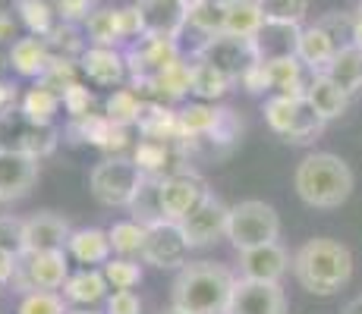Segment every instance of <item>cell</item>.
<instances>
[{"mask_svg":"<svg viewBox=\"0 0 362 314\" xmlns=\"http://www.w3.org/2000/svg\"><path fill=\"white\" fill-rule=\"evenodd\" d=\"M236 277L214 261H189L180 267L170 289V308L183 314H227Z\"/></svg>","mask_w":362,"mask_h":314,"instance_id":"cell-1","label":"cell"},{"mask_svg":"<svg viewBox=\"0 0 362 314\" xmlns=\"http://www.w3.org/2000/svg\"><path fill=\"white\" fill-rule=\"evenodd\" d=\"M293 270L296 283L303 286L309 296H318V298H328L334 292H340L353 277V255L344 242L337 239H309L296 248L293 255Z\"/></svg>","mask_w":362,"mask_h":314,"instance_id":"cell-2","label":"cell"},{"mask_svg":"<svg viewBox=\"0 0 362 314\" xmlns=\"http://www.w3.org/2000/svg\"><path fill=\"white\" fill-rule=\"evenodd\" d=\"M353 186H356V176H353L350 164L331 151L305 155L293 173V188L303 198V205L318 207V211L340 207L353 195Z\"/></svg>","mask_w":362,"mask_h":314,"instance_id":"cell-3","label":"cell"},{"mask_svg":"<svg viewBox=\"0 0 362 314\" xmlns=\"http://www.w3.org/2000/svg\"><path fill=\"white\" fill-rule=\"evenodd\" d=\"M227 239L233 242L236 251H249L268 246V242L281 239V217L268 201L249 198L230 207V217H227Z\"/></svg>","mask_w":362,"mask_h":314,"instance_id":"cell-4","label":"cell"},{"mask_svg":"<svg viewBox=\"0 0 362 314\" xmlns=\"http://www.w3.org/2000/svg\"><path fill=\"white\" fill-rule=\"evenodd\" d=\"M264 123L271 126V132L293 145H305L312 138L322 135L325 129V120L315 114L305 97H284V95H274L264 101Z\"/></svg>","mask_w":362,"mask_h":314,"instance_id":"cell-5","label":"cell"},{"mask_svg":"<svg viewBox=\"0 0 362 314\" xmlns=\"http://www.w3.org/2000/svg\"><path fill=\"white\" fill-rule=\"evenodd\" d=\"M142 183L145 176L132 164V157H104L101 164H95L92 176H88L95 201L104 207H129Z\"/></svg>","mask_w":362,"mask_h":314,"instance_id":"cell-6","label":"cell"},{"mask_svg":"<svg viewBox=\"0 0 362 314\" xmlns=\"http://www.w3.org/2000/svg\"><path fill=\"white\" fill-rule=\"evenodd\" d=\"M60 132L54 126H35L32 120H25L19 114V107L0 114V151H13V155H25V157H47L57 151Z\"/></svg>","mask_w":362,"mask_h":314,"instance_id":"cell-7","label":"cell"},{"mask_svg":"<svg viewBox=\"0 0 362 314\" xmlns=\"http://www.w3.org/2000/svg\"><path fill=\"white\" fill-rule=\"evenodd\" d=\"M69 277V255L66 251H23L19 255V267L13 277V289L29 296V292L47 289L57 292L64 289Z\"/></svg>","mask_w":362,"mask_h":314,"instance_id":"cell-8","label":"cell"},{"mask_svg":"<svg viewBox=\"0 0 362 314\" xmlns=\"http://www.w3.org/2000/svg\"><path fill=\"white\" fill-rule=\"evenodd\" d=\"M196 60L214 66L218 73H224L230 82H240V76L246 73L252 63H259L255 44L249 38H233V35H214L205 38L196 51Z\"/></svg>","mask_w":362,"mask_h":314,"instance_id":"cell-9","label":"cell"},{"mask_svg":"<svg viewBox=\"0 0 362 314\" xmlns=\"http://www.w3.org/2000/svg\"><path fill=\"white\" fill-rule=\"evenodd\" d=\"M177 60H180V44L173 38H161V35H142L127 47V69L132 85L155 79L158 73H164Z\"/></svg>","mask_w":362,"mask_h":314,"instance_id":"cell-10","label":"cell"},{"mask_svg":"<svg viewBox=\"0 0 362 314\" xmlns=\"http://www.w3.org/2000/svg\"><path fill=\"white\" fill-rule=\"evenodd\" d=\"M142 258L148 264H155V267H161V270L186 267V264H189V242H186L183 227L173 223V220L151 223L148 233H145Z\"/></svg>","mask_w":362,"mask_h":314,"instance_id":"cell-11","label":"cell"},{"mask_svg":"<svg viewBox=\"0 0 362 314\" xmlns=\"http://www.w3.org/2000/svg\"><path fill=\"white\" fill-rule=\"evenodd\" d=\"M208 183L192 170H180L173 176L161 179V207H164V220H186L192 211L208 198Z\"/></svg>","mask_w":362,"mask_h":314,"instance_id":"cell-12","label":"cell"},{"mask_svg":"<svg viewBox=\"0 0 362 314\" xmlns=\"http://www.w3.org/2000/svg\"><path fill=\"white\" fill-rule=\"evenodd\" d=\"M69 138L92 145L107 157H123V151L129 148V129L107 120L104 114H88L82 120H69Z\"/></svg>","mask_w":362,"mask_h":314,"instance_id":"cell-13","label":"cell"},{"mask_svg":"<svg viewBox=\"0 0 362 314\" xmlns=\"http://www.w3.org/2000/svg\"><path fill=\"white\" fill-rule=\"evenodd\" d=\"M227 314H287V296L281 283H255L236 280Z\"/></svg>","mask_w":362,"mask_h":314,"instance_id":"cell-14","label":"cell"},{"mask_svg":"<svg viewBox=\"0 0 362 314\" xmlns=\"http://www.w3.org/2000/svg\"><path fill=\"white\" fill-rule=\"evenodd\" d=\"M227 217H230V207L221 198L208 195L189 217L180 220L189 248H205V246H211V242H218L221 236H227Z\"/></svg>","mask_w":362,"mask_h":314,"instance_id":"cell-15","label":"cell"},{"mask_svg":"<svg viewBox=\"0 0 362 314\" xmlns=\"http://www.w3.org/2000/svg\"><path fill=\"white\" fill-rule=\"evenodd\" d=\"M186 145L177 142H158V138H142V142L132 148V164L142 170V176H173V173L186 170Z\"/></svg>","mask_w":362,"mask_h":314,"instance_id":"cell-16","label":"cell"},{"mask_svg":"<svg viewBox=\"0 0 362 314\" xmlns=\"http://www.w3.org/2000/svg\"><path fill=\"white\" fill-rule=\"evenodd\" d=\"M293 258L281 242H268V246L240 251V274L243 280H255V283H281L284 274L290 270Z\"/></svg>","mask_w":362,"mask_h":314,"instance_id":"cell-17","label":"cell"},{"mask_svg":"<svg viewBox=\"0 0 362 314\" xmlns=\"http://www.w3.org/2000/svg\"><path fill=\"white\" fill-rule=\"evenodd\" d=\"M69 233L73 227L66 217L54 211H38L23 220V251H66Z\"/></svg>","mask_w":362,"mask_h":314,"instance_id":"cell-18","label":"cell"},{"mask_svg":"<svg viewBox=\"0 0 362 314\" xmlns=\"http://www.w3.org/2000/svg\"><path fill=\"white\" fill-rule=\"evenodd\" d=\"M132 88H136V92L142 95L145 101H151V104H167V107H170L173 101H180V97L192 95V63H186L183 57H180L177 63H170L164 73H158L155 79L136 82Z\"/></svg>","mask_w":362,"mask_h":314,"instance_id":"cell-19","label":"cell"},{"mask_svg":"<svg viewBox=\"0 0 362 314\" xmlns=\"http://www.w3.org/2000/svg\"><path fill=\"white\" fill-rule=\"evenodd\" d=\"M79 69H82V76H86L92 85H101V88L123 85V79L129 76L127 54L117 51V47H101V44H92V47L82 51Z\"/></svg>","mask_w":362,"mask_h":314,"instance_id":"cell-20","label":"cell"},{"mask_svg":"<svg viewBox=\"0 0 362 314\" xmlns=\"http://www.w3.org/2000/svg\"><path fill=\"white\" fill-rule=\"evenodd\" d=\"M38 183V160L13 151H0V205L19 201Z\"/></svg>","mask_w":362,"mask_h":314,"instance_id":"cell-21","label":"cell"},{"mask_svg":"<svg viewBox=\"0 0 362 314\" xmlns=\"http://www.w3.org/2000/svg\"><path fill=\"white\" fill-rule=\"evenodd\" d=\"M142 13L145 35H161L177 41L186 29V4L183 0H136Z\"/></svg>","mask_w":362,"mask_h":314,"instance_id":"cell-22","label":"cell"},{"mask_svg":"<svg viewBox=\"0 0 362 314\" xmlns=\"http://www.w3.org/2000/svg\"><path fill=\"white\" fill-rule=\"evenodd\" d=\"M66 255L73 258L76 264L82 267H104L114 255L110 248V236L107 229H98V227H82V229H73L69 233V242H66Z\"/></svg>","mask_w":362,"mask_h":314,"instance_id":"cell-23","label":"cell"},{"mask_svg":"<svg viewBox=\"0 0 362 314\" xmlns=\"http://www.w3.org/2000/svg\"><path fill=\"white\" fill-rule=\"evenodd\" d=\"M264 73H268V85L274 95L284 97H305L312 73L303 66L299 57H277V60H262Z\"/></svg>","mask_w":362,"mask_h":314,"instance_id":"cell-24","label":"cell"},{"mask_svg":"<svg viewBox=\"0 0 362 314\" xmlns=\"http://www.w3.org/2000/svg\"><path fill=\"white\" fill-rule=\"evenodd\" d=\"M107 289H110V283H107V277H104V270L82 267V270H76V274L66 277L64 298L73 305H79V308H95V305L110 296Z\"/></svg>","mask_w":362,"mask_h":314,"instance_id":"cell-25","label":"cell"},{"mask_svg":"<svg viewBox=\"0 0 362 314\" xmlns=\"http://www.w3.org/2000/svg\"><path fill=\"white\" fill-rule=\"evenodd\" d=\"M299 25L287 23H268L259 29V35L252 38L255 54L259 60H277V57H296V44H299Z\"/></svg>","mask_w":362,"mask_h":314,"instance_id":"cell-26","label":"cell"},{"mask_svg":"<svg viewBox=\"0 0 362 314\" xmlns=\"http://www.w3.org/2000/svg\"><path fill=\"white\" fill-rule=\"evenodd\" d=\"M337 41L331 38L328 32L322 29V25H309V29L299 32V44H296V57L303 60V66L309 69L312 76L315 73H325L328 69V63L334 60V54H337Z\"/></svg>","mask_w":362,"mask_h":314,"instance_id":"cell-27","label":"cell"},{"mask_svg":"<svg viewBox=\"0 0 362 314\" xmlns=\"http://www.w3.org/2000/svg\"><path fill=\"white\" fill-rule=\"evenodd\" d=\"M305 101L315 107V114L322 116L325 123L328 120H337V116L346 114V107H350V95L344 92V88L337 85V82H331L325 73H315L309 79V88H305Z\"/></svg>","mask_w":362,"mask_h":314,"instance_id":"cell-28","label":"cell"},{"mask_svg":"<svg viewBox=\"0 0 362 314\" xmlns=\"http://www.w3.org/2000/svg\"><path fill=\"white\" fill-rule=\"evenodd\" d=\"M10 66L16 69L23 79H41V73L47 69V63L54 60L51 47L45 44V38H35V35H25V38H16L10 47Z\"/></svg>","mask_w":362,"mask_h":314,"instance_id":"cell-29","label":"cell"},{"mask_svg":"<svg viewBox=\"0 0 362 314\" xmlns=\"http://www.w3.org/2000/svg\"><path fill=\"white\" fill-rule=\"evenodd\" d=\"M264 25L259 0H227L224 4V35L252 41Z\"/></svg>","mask_w":362,"mask_h":314,"instance_id":"cell-30","label":"cell"},{"mask_svg":"<svg viewBox=\"0 0 362 314\" xmlns=\"http://www.w3.org/2000/svg\"><path fill=\"white\" fill-rule=\"evenodd\" d=\"M325 76H328L331 82H337L346 95H356L362 88V47H356V44L337 47V54H334V60L328 63Z\"/></svg>","mask_w":362,"mask_h":314,"instance_id":"cell-31","label":"cell"},{"mask_svg":"<svg viewBox=\"0 0 362 314\" xmlns=\"http://www.w3.org/2000/svg\"><path fill=\"white\" fill-rule=\"evenodd\" d=\"M82 25H86V35L92 44H101V47L127 44L123 41V25H120V6H98Z\"/></svg>","mask_w":362,"mask_h":314,"instance_id":"cell-32","label":"cell"},{"mask_svg":"<svg viewBox=\"0 0 362 314\" xmlns=\"http://www.w3.org/2000/svg\"><path fill=\"white\" fill-rule=\"evenodd\" d=\"M186 25L202 38L224 35V0H189L186 4Z\"/></svg>","mask_w":362,"mask_h":314,"instance_id":"cell-33","label":"cell"},{"mask_svg":"<svg viewBox=\"0 0 362 314\" xmlns=\"http://www.w3.org/2000/svg\"><path fill=\"white\" fill-rule=\"evenodd\" d=\"M60 104H64L60 95H54L51 88H45V85H35L19 97V114H23L25 120H32L35 126H54Z\"/></svg>","mask_w":362,"mask_h":314,"instance_id":"cell-34","label":"cell"},{"mask_svg":"<svg viewBox=\"0 0 362 314\" xmlns=\"http://www.w3.org/2000/svg\"><path fill=\"white\" fill-rule=\"evenodd\" d=\"M13 13L35 38H47V32L60 23L51 0H13Z\"/></svg>","mask_w":362,"mask_h":314,"instance_id":"cell-35","label":"cell"},{"mask_svg":"<svg viewBox=\"0 0 362 314\" xmlns=\"http://www.w3.org/2000/svg\"><path fill=\"white\" fill-rule=\"evenodd\" d=\"M145 110V97L136 92V88H114V92L107 95V101H104V116L120 126H136L139 116H142Z\"/></svg>","mask_w":362,"mask_h":314,"instance_id":"cell-36","label":"cell"},{"mask_svg":"<svg viewBox=\"0 0 362 314\" xmlns=\"http://www.w3.org/2000/svg\"><path fill=\"white\" fill-rule=\"evenodd\" d=\"M132 220L142 223V227H151V223H161L164 220V207H161V179L158 176H145L142 188L136 192L129 205Z\"/></svg>","mask_w":362,"mask_h":314,"instance_id":"cell-37","label":"cell"},{"mask_svg":"<svg viewBox=\"0 0 362 314\" xmlns=\"http://www.w3.org/2000/svg\"><path fill=\"white\" fill-rule=\"evenodd\" d=\"M230 85L233 82L227 79L224 73H218L214 66H208V63H202V60L192 63V95H196L199 101L214 104L218 97H224L230 92Z\"/></svg>","mask_w":362,"mask_h":314,"instance_id":"cell-38","label":"cell"},{"mask_svg":"<svg viewBox=\"0 0 362 314\" xmlns=\"http://www.w3.org/2000/svg\"><path fill=\"white\" fill-rule=\"evenodd\" d=\"M145 233H148V227H142V223H136V220H120V223H114V227L107 229L114 255H120V258H136V255H142V248H145Z\"/></svg>","mask_w":362,"mask_h":314,"instance_id":"cell-39","label":"cell"},{"mask_svg":"<svg viewBox=\"0 0 362 314\" xmlns=\"http://www.w3.org/2000/svg\"><path fill=\"white\" fill-rule=\"evenodd\" d=\"M45 44L51 47L54 57H64V60H79L82 51H86V41H82V35L76 32L73 23H57L47 32Z\"/></svg>","mask_w":362,"mask_h":314,"instance_id":"cell-40","label":"cell"},{"mask_svg":"<svg viewBox=\"0 0 362 314\" xmlns=\"http://www.w3.org/2000/svg\"><path fill=\"white\" fill-rule=\"evenodd\" d=\"M82 69H79V60H64V57H54L51 63H47V69L41 73L38 85L51 88L54 95H64L66 88H73L76 82H79Z\"/></svg>","mask_w":362,"mask_h":314,"instance_id":"cell-41","label":"cell"},{"mask_svg":"<svg viewBox=\"0 0 362 314\" xmlns=\"http://www.w3.org/2000/svg\"><path fill=\"white\" fill-rule=\"evenodd\" d=\"M259 6L268 23L287 25H303L305 13H309V0H259Z\"/></svg>","mask_w":362,"mask_h":314,"instance_id":"cell-42","label":"cell"},{"mask_svg":"<svg viewBox=\"0 0 362 314\" xmlns=\"http://www.w3.org/2000/svg\"><path fill=\"white\" fill-rule=\"evenodd\" d=\"M104 277H107L110 289H136L139 283H142V267H139V261H132V258H110L107 264H104Z\"/></svg>","mask_w":362,"mask_h":314,"instance_id":"cell-43","label":"cell"},{"mask_svg":"<svg viewBox=\"0 0 362 314\" xmlns=\"http://www.w3.org/2000/svg\"><path fill=\"white\" fill-rule=\"evenodd\" d=\"M16 314H69V308H66L64 292L38 289V292H29V296H23V302H19Z\"/></svg>","mask_w":362,"mask_h":314,"instance_id":"cell-44","label":"cell"},{"mask_svg":"<svg viewBox=\"0 0 362 314\" xmlns=\"http://www.w3.org/2000/svg\"><path fill=\"white\" fill-rule=\"evenodd\" d=\"M60 101H64V110L69 114V120H82V116L95 114V92L88 85H82V82L66 88V92L60 95Z\"/></svg>","mask_w":362,"mask_h":314,"instance_id":"cell-45","label":"cell"},{"mask_svg":"<svg viewBox=\"0 0 362 314\" xmlns=\"http://www.w3.org/2000/svg\"><path fill=\"white\" fill-rule=\"evenodd\" d=\"M54 4V13H57L60 23H86L88 16H92L95 10L101 6V0H51Z\"/></svg>","mask_w":362,"mask_h":314,"instance_id":"cell-46","label":"cell"},{"mask_svg":"<svg viewBox=\"0 0 362 314\" xmlns=\"http://www.w3.org/2000/svg\"><path fill=\"white\" fill-rule=\"evenodd\" d=\"M318 25H322V29L328 32L340 47L353 44V29H356V19H353V13H328V16L318 19Z\"/></svg>","mask_w":362,"mask_h":314,"instance_id":"cell-47","label":"cell"},{"mask_svg":"<svg viewBox=\"0 0 362 314\" xmlns=\"http://www.w3.org/2000/svg\"><path fill=\"white\" fill-rule=\"evenodd\" d=\"M0 248L23 255V220L13 214H0Z\"/></svg>","mask_w":362,"mask_h":314,"instance_id":"cell-48","label":"cell"},{"mask_svg":"<svg viewBox=\"0 0 362 314\" xmlns=\"http://www.w3.org/2000/svg\"><path fill=\"white\" fill-rule=\"evenodd\" d=\"M104 302H107L104 314H142V298L132 289H114Z\"/></svg>","mask_w":362,"mask_h":314,"instance_id":"cell-49","label":"cell"},{"mask_svg":"<svg viewBox=\"0 0 362 314\" xmlns=\"http://www.w3.org/2000/svg\"><path fill=\"white\" fill-rule=\"evenodd\" d=\"M120 25H123V41H127V44H132V41H139V38L145 35L142 13H139L136 4L120 6Z\"/></svg>","mask_w":362,"mask_h":314,"instance_id":"cell-50","label":"cell"},{"mask_svg":"<svg viewBox=\"0 0 362 314\" xmlns=\"http://www.w3.org/2000/svg\"><path fill=\"white\" fill-rule=\"evenodd\" d=\"M240 82H243V88H246L249 95H264V92H271V85H268V73H264V63H252V66L246 69V73L240 76Z\"/></svg>","mask_w":362,"mask_h":314,"instance_id":"cell-51","label":"cell"},{"mask_svg":"<svg viewBox=\"0 0 362 314\" xmlns=\"http://www.w3.org/2000/svg\"><path fill=\"white\" fill-rule=\"evenodd\" d=\"M16 267H19V255H16V251L0 248V286L13 283V277H16Z\"/></svg>","mask_w":362,"mask_h":314,"instance_id":"cell-52","label":"cell"},{"mask_svg":"<svg viewBox=\"0 0 362 314\" xmlns=\"http://www.w3.org/2000/svg\"><path fill=\"white\" fill-rule=\"evenodd\" d=\"M19 107V92L16 85H10V82L0 79V114H6V110Z\"/></svg>","mask_w":362,"mask_h":314,"instance_id":"cell-53","label":"cell"},{"mask_svg":"<svg viewBox=\"0 0 362 314\" xmlns=\"http://www.w3.org/2000/svg\"><path fill=\"white\" fill-rule=\"evenodd\" d=\"M16 38V16L10 10H0V44Z\"/></svg>","mask_w":362,"mask_h":314,"instance_id":"cell-54","label":"cell"},{"mask_svg":"<svg viewBox=\"0 0 362 314\" xmlns=\"http://www.w3.org/2000/svg\"><path fill=\"white\" fill-rule=\"evenodd\" d=\"M340 314H362V296H356L353 302H346V308Z\"/></svg>","mask_w":362,"mask_h":314,"instance_id":"cell-55","label":"cell"},{"mask_svg":"<svg viewBox=\"0 0 362 314\" xmlns=\"http://www.w3.org/2000/svg\"><path fill=\"white\" fill-rule=\"evenodd\" d=\"M6 66H10V57H6V54H4V51H0V79H4Z\"/></svg>","mask_w":362,"mask_h":314,"instance_id":"cell-56","label":"cell"},{"mask_svg":"<svg viewBox=\"0 0 362 314\" xmlns=\"http://www.w3.org/2000/svg\"><path fill=\"white\" fill-rule=\"evenodd\" d=\"M69 314H104V311H95V308H76V311H69Z\"/></svg>","mask_w":362,"mask_h":314,"instance_id":"cell-57","label":"cell"},{"mask_svg":"<svg viewBox=\"0 0 362 314\" xmlns=\"http://www.w3.org/2000/svg\"><path fill=\"white\" fill-rule=\"evenodd\" d=\"M161 314H183V311H177V308H167V311H161Z\"/></svg>","mask_w":362,"mask_h":314,"instance_id":"cell-58","label":"cell"},{"mask_svg":"<svg viewBox=\"0 0 362 314\" xmlns=\"http://www.w3.org/2000/svg\"><path fill=\"white\" fill-rule=\"evenodd\" d=\"M183 4H189V0H183Z\"/></svg>","mask_w":362,"mask_h":314,"instance_id":"cell-59","label":"cell"},{"mask_svg":"<svg viewBox=\"0 0 362 314\" xmlns=\"http://www.w3.org/2000/svg\"><path fill=\"white\" fill-rule=\"evenodd\" d=\"M0 289H4V286H0Z\"/></svg>","mask_w":362,"mask_h":314,"instance_id":"cell-60","label":"cell"}]
</instances>
